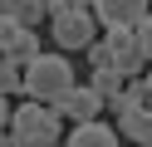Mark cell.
I'll list each match as a JSON object with an SVG mask.
<instances>
[{
  "label": "cell",
  "mask_w": 152,
  "mask_h": 147,
  "mask_svg": "<svg viewBox=\"0 0 152 147\" xmlns=\"http://www.w3.org/2000/svg\"><path fill=\"white\" fill-rule=\"evenodd\" d=\"M59 137H69L64 132V113L54 103H39V98H25L20 108H15V118H10V127H5V142L10 147H49V142H59Z\"/></svg>",
  "instance_id": "6da1fadb"
},
{
  "label": "cell",
  "mask_w": 152,
  "mask_h": 147,
  "mask_svg": "<svg viewBox=\"0 0 152 147\" xmlns=\"http://www.w3.org/2000/svg\"><path fill=\"white\" fill-rule=\"evenodd\" d=\"M69 88H74L69 49H59V54H39V59L25 64V93H30V98H39V103H59Z\"/></svg>",
  "instance_id": "7a4b0ae2"
},
{
  "label": "cell",
  "mask_w": 152,
  "mask_h": 147,
  "mask_svg": "<svg viewBox=\"0 0 152 147\" xmlns=\"http://www.w3.org/2000/svg\"><path fill=\"white\" fill-rule=\"evenodd\" d=\"M49 20H54V44L69 49V54L74 49H88L93 39H98V25H103L93 10H79V5H69L64 15H49Z\"/></svg>",
  "instance_id": "3957f363"
},
{
  "label": "cell",
  "mask_w": 152,
  "mask_h": 147,
  "mask_svg": "<svg viewBox=\"0 0 152 147\" xmlns=\"http://www.w3.org/2000/svg\"><path fill=\"white\" fill-rule=\"evenodd\" d=\"M0 49H5V59H15V64H30V59L44 54L34 25H20V20H0Z\"/></svg>",
  "instance_id": "277c9868"
},
{
  "label": "cell",
  "mask_w": 152,
  "mask_h": 147,
  "mask_svg": "<svg viewBox=\"0 0 152 147\" xmlns=\"http://www.w3.org/2000/svg\"><path fill=\"white\" fill-rule=\"evenodd\" d=\"M54 108H59V113L69 118V123H88V118H103L108 98H103V93H98L93 83H74V88H69V93H64V98H59Z\"/></svg>",
  "instance_id": "5b68a950"
},
{
  "label": "cell",
  "mask_w": 152,
  "mask_h": 147,
  "mask_svg": "<svg viewBox=\"0 0 152 147\" xmlns=\"http://www.w3.org/2000/svg\"><path fill=\"white\" fill-rule=\"evenodd\" d=\"M123 127H108L103 118H88V123H74L69 132V147H118Z\"/></svg>",
  "instance_id": "8992f818"
},
{
  "label": "cell",
  "mask_w": 152,
  "mask_h": 147,
  "mask_svg": "<svg viewBox=\"0 0 152 147\" xmlns=\"http://www.w3.org/2000/svg\"><path fill=\"white\" fill-rule=\"evenodd\" d=\"M147 10H152V0H98L93 15H98L103 25H137Z\"/></svg>",
  "instance_id": "52a82bcc"
},
{
  "label": "cell",
  "mask_w": 152,
  "mask_h": 147,
  "mask_svg": "<svg viewBox=\"0 0 152 147\" xmlns=\"http://www.w3.org/2000/svg\"><path fill=\"white\" fill-rule=\"evenodd\" d=\"M118 127H123V137H128V142L152 147V108H132V113H123Z\"/></svg>",
  "instance_id": "ba28073f"
},
{
  "label": "cell",
  "mask_w": 152,
  "mask_h": 147,
  "mask_svg": "<svg viewBox=\"0 0 152 147\" xmlns=\"http://www.w3.org/2000/svg\"><path fill=\"white\" fill-rule=\"evenodd\" d=\"M88 83L98 88L103 98H113L118 88H128V78H123V69H118V64H98V69H93V78H88Z\"/></svg>",
  "instance_id": "9c48e42d"
},
{
  "label": "cell",
  "mask_w": 152,
  "mask_h": 147,
  "mask_svg": "<svg viewBox=\"0 0 152 147\" xmlns=\"http://www.w3.org/2000/svg\"><path fill=\"white\" fill-rule=\"evenodd\" d=\"M25 64H15V59H5V64H0V88H5V93H25V74H20Z\"/></svg>",
  "instance_id": "30bf717a"
},
{
  "label": "cell",
  "mask_w": 152,
  "mask_h": 147,
  "mask_svg": "<svg viewBox=\"0 0 152 147\" xmlns=\"http://www.w3.org/2000/svg\"><path fill=\"white\" fill-rule=\"evenodd\" d=\"M142 64H152V59L142 54V44H132L128 54H118V69H123V78H142Z\"/></svg>",
  "instance_id": "8fae6325"
},
{
  "label": "cell",
  "mask_w": 152,
  "mask_h": 147,
  "mask_svg": "<svg viewBox=\"0 0 152 147\" xmlns=\"http://www.w3.org/2000/svg\"><path fill=\"white\" fill-rule=\"evenodd\" d=\"M137 44H142V54L152 59V10H147V15L137 20Z\"/></svg>",
  "instance_id": "7c38bea8"
},
{
  "label": "cell",
  "mask_w": 152,
  "mask_h": 147,
  "mask_svg": "<svg viewBox=\"0 0 152 147\" xmlns=\"http://www.w3.org/2000/svg\"><path fill=\"white\" fill-rule=\"evenodd\" d=\"M25 5H30V0H0V10H5V20H25Z\"/></svg>",
  "instance_id": "4fadbf2b"
},
{
  "label": "cell",
  "mask_w": 152,
  "mask_h": 147,
  "mask_svg": "<svg viewBox=\"0 0 152 147\" xmlns=\"http://www.w3.org/2000/svg\"><path fill=\"white\" fill-rule=\"evenodd\" d=\"M69 5H79V10H93V5H98V0H69Z\"/></svg>",
  "instance_id": "5bb4252c"
},
{
  "label": "cell",
  "mask_w": 152,
  "mask_h": 147,
  "mask_svg": "<svg viewBox=\"0 0 152 147\" xmlns=\"http://www.w3.org/2000/svg\"><path fill=\"white\" fill-rule=\"evenodd\" d=\"M147 83H152V64H147Z\"/></svg>",
  "instance_id": "9a60e30c"
}]
</instances>
